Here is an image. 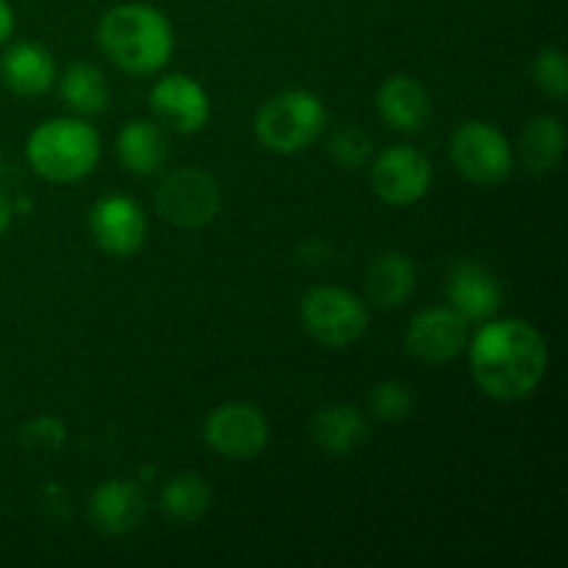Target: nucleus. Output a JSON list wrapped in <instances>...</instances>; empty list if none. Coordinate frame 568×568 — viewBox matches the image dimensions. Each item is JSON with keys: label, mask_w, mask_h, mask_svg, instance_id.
<instances>
[{"label": "nucleus", "mask_w": 568, "mask_h": 568, "mask_svg": "<svg viewBox=\"0 0 568 568\" xmlns=\"http://www.w3.org/2000/svg\"><path fill=\"white\" fill-rule=\"evenodd\" d=\"M475 383L499 403H516L547 375L549 349L541 333L525 320H497L480 327L471 342Z\"/></svg>", "instance_id": "obj_1"}, {"label": "nucleus", "mask_w": 568, "mask_h": 568, "mask_svg": "<svg viewBox=\"0 0 568 568\" xmlns=\"http://www.w3.org/2000/svg\"><path fill=\"white\" fill-rule=\"evenodd\" d=\"M98 39L105 55L133 75L161 70L175 48L170 20L148 3H122L105 11Z\"/></svg>", "instance_id": "obj_2"}, {"label": "nucleus", "mask_w": 568, "mask_h": 568, "mask_svg": "<svg viewBox=\"0 0 568 568\" xmlns=\"http://www.w3.org/2000/svg\"><path fill=\"white\" fill-rule=\"evenodd\" d=\"M28 164L53 183L87 178L100 159V136L81 120H48L28 136Z\"/></svg>", "instance_id": "obj_3"}, {"label": "nucleus", "mask_w": 568, "mask_h": 568, "mask_svg": "<svg viewBox=\"0 0 568 568\" xmlns=\"http://www.w3.org/2000/svg\"><path fill=\"white\" fill-rule=\"evenodd\" d=\"M327 111L314 92L288 89L261 105L255 116V133L272 153L292 155L311 148L325 128Z\"/></svg>", "instance_id": "obj_4"}, {"label": "nucleus", "mask_w": 568, "mask_h": 568, "mask_svg": "<svg viewBox=\"0 0 568 568\" xmlns=\"http://www.w3.org/2000/svg\"><path fill=\"white\" fill-rule=\"evenodd\" d=\"M155 209L183 231H197L216 220L222 209V189L214 175L197 170V166H183L164 178V183L155 192Z\"/></svg>", "instance_id": "obj_5"}, {"label": "nucleus", "mask_w": 568, "mask_h": 568, "mask_svg": "<svg viewBox=\"0 0 568 568\" xmlns=\"http://www.w3.org/2000/svg\"><path fill=\"white\" fill-rule=\"evenodd\" d=\"M305 331L325 347H347L366 331V305L336 286H316L300 303Z\"/></svg>", "instance_id": "obj_6"}, {"label": "nucleus", "mask_w": 568, "mask_h": 568, "mask_svg": "<svg viewBox=\"0 0 568 568\" xmlns=\"http://www.w3.org/2000/svg\"><path fill=\"white\" fill-rule=\"evenodd\" d=\"M449 159L466 181L480 183V186L503 183L514 170V150H510L508 139L491 122L480 120L464 122L453 133Z\"/></svg>", "instance_id": "obj_7"}, {"label": "nucleus", "mask_w": 568, "mask_h": 568, "mask_svg": "<svg viewBox=\"0 0 568 568\" xmlns=\"http://www.w3.org/2000/svg\"><path fill=\"white\" fill-rule=\"evenodd\" d=\"M205 444L227 460H250L270 442L266 416L255 405L227 403L209 414L203 427Z\"/></svg>", "instance_id": "obj_8"}, {"label": "nucleus", "mask_w": 568, "mask_h": 568, "mask_svg": "<svg viewBox=\"0 0 568 568\" xmlns=\"http://www.w3.org/2000/svg\"><path fill=\"white\" fill-rule=\"evenodd\" d=\"M433 181L430 161L410 144L383 150L372 164V189L388 205H414L427 194Z\"/></svg>", "instance_id": "obj_9"}, {"label": "nucleus", "mask_w": 568, "mask_h": 568, "mask_svg": "<svg viewBox=\"0 0 568 568\" xmlns=\"http://www.w3.org/2000/svg\"><path fill=\"white\" fill-rule=\"evenodd\" d=\"M405 347L425 364H447L466 347V320L455 308H425L410 320Z\"/></svg>", "instance_id": "obj_10"}, {"label": "nucleus", "mask_w": 568, "mask_h": 568, "mask_svg": "<svg viewBox=\"0 0 568 568\" xmlns=\"http://www.w3.org/2000/svg\"><path fill=\"white\" fill-rule=\"evenodd\" d=\"M89 227L100 250L111 255H133L148 236V220L131 197L111 194L98 200L89 211Z\"/></svg>", "instance_id": "obj_11"}, {"label": "nucleus", "mask_w": 568, "mask_h": 568, "mask_svg": "<svg viewBox=\"0 0 568 568\" xmlns=\"http://www.w3.org/2000/svg\"><path fill=\"white\" fill-rule=\"evenodd\" d=\"M153 114L175 133H197L209 122L211 103L205 89L194 78L170 72L150 92Z\"/></svg>", "instance_id": "obj_12"}, {"label": "nucleus", "mask_w": 568, "mask_h": 568, "mask_svg": "<svg viewBox=\"0 0 568 568\" xmlns=\"http://www.w3.org/2000/svg\"><path fill=\"white\" fill-rule=\"evenodd\" d=\"M148 514V503L136 483L109 480L94 488L89 499V519L105 536H125L136 530Z\"/></svg>", "instance_id": "obj_13"}, {"label": "nucleus", "mask_w": 568, "mask_h": 568, "mask_svg": "<svg viewBox=\"0 0 568 568\" xmlns=\"http://www.w3.org/2000/svg\"><path fill=\"white\" fill-rule=\"evenodd\" d=\"M447 297L466 322H486L503 305V286L486 266L464 261L449 272Z\"/></svg>", "instance_id": "obj_14"}, {"label": "nucleus", "mask_w": 568, "mask_h": 568, "mask_svg": "<svg viewBox=\"0 0 568 568\" xmlns=\"http://www.w3.org/2000/svg\"><path fill=\"white\" fill-rule=\"evenodd\" d=\"M377 109L394 131L416 133L430 120V94L416 78L392 75L377 92Z\"/></svg>", "instance_id": "obj_15"}, {"label": "nucleus", "mask_w": 568, "mask_h": 568, "mask_svg": "<svg viewBox=\"0 0 568 568\" xmlns=\"http://www.w3.org/2000/svg\"><path fill=\"white\" fill-rule=\"evenodd\" d=\"M0 78L20 98H37L53 87L55 61L42 44L20 42L0 59Z\"/></svg>", "instance_id": "obj_16"}, {"label": "nucleus", "mask_w": 568, "mask_h": 568, "mask_svg": "<svg viewBox=\"0 0 568 568\" xmlns=\"http://www.w3.org/2000/svg\"><path fill=\"white\" fill-rule=\"evenodd\" d=\"M311 436L325 453L349 455L369 438V425L353 405H327L311 419Z\"/></svg>", "instance_id": "obj_17"}, {"label": "nucleus", "mask_w": 568, "mask_h": 568, "mask_svg": "<svg viewBox=\"0 0 568 568\" xmlns=\"http://www.w3.org/2000/svg\"><path fill=\"white\" fill-rule=\"evenodd\" d=\"M416 286V264L405 253H381L366 270V297L381 308H397Z\"/></svg>", "instance_id": "obj_18"}, {"label": "nucleus", "mask_w": 568, "mask_h": 568, "mask_svg": "<svg viewBox=\"0 0 568 568\" xmlns=\"http://www.w3.org/2000/svg\"><path fill=\"white\" fill-rule=\"evenodd\" d=\"M116 155H120L122 166L131 170L133 175H153L164 166L166 155H170V144H166L164 133L155 125L142 120L128 122L116 136Z\"/></svg>", "instance_id": "obj_19"}, {"label": "nucleus", "mask_w": 568, "mask_h": 568, "mask_svg": "<svg viewBox=\"0 0 568 568\" xmlns=\"http://www.w3.org/2000/svg\"><path fill=\"white\" fill-rule=\"evenodd\" d=\"M566 150V131L564 122L552 114H541L527 122L521 131V161L532 175L555 170L564 159Z\"/></svg>", "instance_id": "obj_20"}, {"label": "nucleus", "mask_w": 568, "mask_h": 568, "mask_svg": "<svg viewBox=\"0 0 568 568\" xmlns=\"http://www.w3.org/2000/svg\"><path fill=\"white\" fill-rule=\"evenodd\" d=\"M61 98L78 114H100L109 109V83L98 67L78 61L61 75Z\"/></svg>", "instance_id": "obj_21"}, {"label": "nucleus", "mask_w": 568, "mask_h": 568, "mask_svg": "<svg viewBox=\"0 0 568 568\" xmlns=\"http://www.w3.org/2000/svg\"><path fill=\"white\" fill-rule=\"evenodd\" d=\"M211 505V488L200 475H178L161 491V510L170 516L172 521H197L200 516L209 510Z\"/></svg>", "instance_id": "obj_22"}, {"label": "nucleus", "mask_w": 568, "mask_h": 568, "mask_svg": "<svg viewBox=\"0 0 568 568\" xmlns=\"http://www.w3.org/2000/svg\"><path fill=\"white\" fill-rule=\"evenodd\" d=\"M369 408L381 422H403L414 408V394L405 383L383 381L372 388Z\"/></svg>", "instance_id": "obj_23"}, {"label": "nucleus", "mask_w": 568, "mask_h": 568, "mask_svg": "<svg viewBox=\"0 0 568 568\" xmlns=\"http://www.w3.org/2000/svg\"><path fill=\"white\" fill-rule=\"evenodd\" d=\"M372 136L366 131H361V128L349 125V128H342L338 133H333L331 139V155L333 161H336L338 166H344V170H358V166H364L366 161H369L372 155Z\"/></svg>", "instance_id": "obj_24"}, {"label": "nucleus", "mask_w": 568, "mask_h": 568, "mask_svg": "<svg viewBox=\"0 0 568 568\" xmlns=\"http://www.w3.org/2000/svg\"><path fill=\"white\" fill-rule=\"evenodd\" d=\"M532 81L541 92L552 94L555 100H564L568 92V70H566V55L560 50L549 48L541 50L532 61Z\"/></svg>", "instance_id": "obj_25"}, {"label": "nucleus", "mask_w": 568, "mask_h": 568, "mask_svg": "<svg viewBox=\"0 0 568 568\" xmlns=\"http://www.w3.org/2000/svg\"><path fill=\"white\" fill-rule=\"evenodd\" d=\"M20 442L28 453H50V449L64 447L67 427L55 416H39V419L28 422L20 433Z\"/></svg>", "instance_id": "obj_26"}, {"label": "nucleus", "mask_w": 568, "mask_h": 568, "mask_svg": "<svg viewBox=\"0 0 568 568\" xmlns=\"http://www.w3.org/2000/svg\"><path fill=\"white\" fill-rule=\"evenodd\" d=\"M11 31H14V11L6 0H0V44L11 37Z\"/></svg>", "instance_id": "obj_27"}, {"label": "nucleus", "mask_w": 568, "mask_h": 568, "mask_svg": "<svg viewBox=\"0 0 568 568\" xmlns=\"http://www.w3.org/2000/svg\"><path fill=\"white\" fill-rule=\"evenodd\" d=\"M11 216H14V205H11V200L6 197L3 192H0V236H3V233L9 231Z\"/></svg>", "instance_id": "obj_28"}]
</instances>
